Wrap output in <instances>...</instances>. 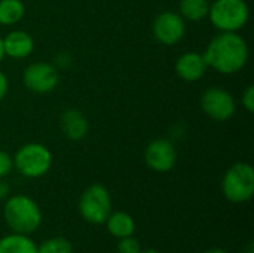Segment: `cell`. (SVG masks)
Listing matches in <instances>:
<instances>
[{
    "mask_svg": "<svg viewBox=\"0 0 254 253\" xmlns=\"http://www.w3.org/2000/svg\"><path fill=\"white\" fill-rule=\"evenodd\" d=\"M207 67L220 75H235L241 72L249 61V45L238 33L220 31L214 36L204 51Z\"/></svg>",
    "mask_w": 254,
    "mask_h": 253,
    "instance_id": "1",
    "label": "cell"
},
{
    "mask_svg": "<svg viewBox=\"0 0 254 253\" xmlns=\"http://www.w3.org/2000/svg\"><path fill=\"white\" fill-rule=\"evenodd\" d=\"M3 218L12 233L30 236L42 224V210L28 195L16 194L4 200Z\"/></svg>",
    "mask_w": 254,
    "mask_h": 253,
    "instance_id": "2",
    "label": "cell"
},
{
    "mask_svg": "<svg viewBox=\"0 0 254 253\" xmlns=\"http://www.w3.org/2000/svg\"><path fill=\"white\" fill-rule=\"evenodd\" d=\"M208 18L219 31L238 33L249 22L250 9L246 0H214L210 3Z\"/></svg>",
    "mask_w": 254,
    "mask_h": 253,
    "instance_id": "3",
    "label": "cell"
},
{
    "mask_svg": "<svg viewBox=\"0 0 254 253\" xmlns=\"http://www.w3.org/2000/svg\"><path fill=\"white\" fill-rule=\"evenodd\" d=\"M222 192L229 203L243 204L254 194V169L249 163H235L223 174Z\"/></svg>",
    "mask_w": 254,
    "mask_h": 253,
    "instance_id": "4",
    "label": "cell"
},
{
    "mask_svg": "<svg viewBox=\"0 0 254 253\" xmlns=\"http://www.w3.org/2000/svg\"><path fill=\"white\" fill-rule=\"evenodd\" d=\"M12 160L13 169L27 179H39L52 167V152L45 145L36 142L22 145Z\"/></svg>",
    "mask_w": 254,
    "mask_h": 253,
    "instance_id": "5",
    "label": "cell"
},
{
    "mask_svg": "<svg viewBox=\"0 0 254 253\" xmlns=\"http://www.w3.org/2000/svg\"><path fill=\"white\" fill-rule=\"evenodd\" d=\"M112 197L106 186L89 185L79 198V213L91 225H103L112 213Z\"/></svg>",
    "mask_w": 254,
    "mask_h": 253,
    "instance_id": "6",
    "label": "cell"
},
{
    "mask_svg": "<svg viewBox=\"0 0 254 253\" xmlns=\"http://www.w3.org/2000/svg\"><path fill=\"white\" fill-rule=\"evenodd\" d=\"M201 109L213 121L225 122L235 115L237 103L229 91L219 86H211L201 95Z\"/></svg>",
    "mask_w": 254,
    "mask_h": 253,
    "instance_id": "7",
    "label": "cell"
},
{
    "mask_svg": "<svg viewBox=\"0 0 254 253\" xmlns=\"http://www.w3.org/2000/svg\"><path fill=\"white\" fill-rule=\"evenodd\" d=\"M58 82H60V73L52 63L36 61L28 64L22 72L24 86L36 94H48L54 91Z\"/></svg>",
    "mask_w": 254,
    "mask_h": 253,
    "instance_id": "8",
    "label": "cell"
},
{
    "mask_svg": "<svg viewBox=\"0 0 254 253\" xmlns=\"http://www.w3.org/2000/svg\"><path fill=\"white\" fill-rule=\"evenodd\" d=\"M153 37L165 46L177 45L186 34V21L179 12L164 10L156 15L152 25Z\"/></svg>",
    "mask_w": 254,
    "mask_h": 253,
    "instance_id": "9",
    "label": "cell"
},
{
    "mask_svg": "<svg viewBox=\"0 0 254 253\" xmlns=\"http://www.w3.org/2000/svg\"><path fill=\"white\" fill-rule=\"evenodd\" d=\"M146 166L156 173L171 171L177 163V149L168 139H155L144 149Z\"/></svg>",
    "mask_w": 254,
    "mask_h": 253,
    "instance_id": "10",
    "label": "cell"
},
{
    "mask_svg": "<svg viewBox=\"0 0 254 253\" xmlns=\"http://www.w3.org/2000/svg\"><path fill=\"white\" fill-rule=\"evenodd\" d=\"M60 130L71 142L83 140L89 133L88 118L77 109H67L60 115Z\"/></svg>",
    "mask_w": 254,
    "mask_h": 253,
    "instance_id": "11",
    "label": "cell"
},
{
    "mask_svg": "<svg viewBox=\"0 0 254 253\" xmlns=\"http://www.w3.org/2000/svg\"><path fill=\"white\" fill-rule=\"evenodd\" d=\"M207 63L199 52H185L176 61V73L186 82L199 81L207 72Z\"/></svg>",
    "mask_w": 254,
    "mask_h": 253,
    "instance_id": "12",
    "label": "cell"
},
{
    "mask_svg": "<svg viewBox=\"0 0 254 253\" xmlns=\"http://www.w3.org/2000/svg\"><path fill=\"white\" fill-rule=\"evenodd\" d=\"M4 55L13 60H24L33 54L34 40L30 33L24 30H12L3 37Z\"/></svg>",
    "mask_w": 254,
    "mask_h": 253,
    "instance_id": "13",
    "label": "cell"
},
{
    "mask_svg": "<svg viewBox=\"0 0 254 253\" xmlns=\"http://www.w3.org/2000/svg\"><path fill=\"white\" fill-rule=\"evenodd\" d=\"M104 225L107 231L118 240L134 236L135 233V221L127 212H112L106 219Z\"/></svg>",
    "mask_w": 254,
    "mask_h": 253,
    "instance_id": "14",
    "label": "cell"
},
{
    "mask_svg": "<svg viewBox=\"0 0 254 253\" xmlns=\"http://www.w3.org/2000/svg\"><path fill=\"white\" fill-rule=\"evenodd\" d=\"M0 253H37V245L24 234H7L0 239Z\"/></svg>",
    "mask_w": 254,
    "mask_h": 253,
    "instance_id": "15",
    "label": "cell"
},
{
    "mask_svg": "<svg viewBox=\"0 0 254 253\" xmlns=\"http://www.w3.org/2000/svg\"><path fill=\"white\" fill-rule=\"evenodd\" d=\"M210 0H180L179 13L186 21H201L208 16Z\"/></svg>",
    "mask_w": 254,
    "mask_h": 253,
    "instance_id": "16",
    "label": "cell"
},
{
    "mask_svg": "<svg viewBox=\"0 0 254 253\" xmlns=\"http://www.w3.org/2000/svg\"><path fill=\"white\" fill-rule=\"evenodd\" d=\"M25 15L21 0H0V25H15Z\"/></svg>",
    "mask_w": 254,
    "mask_h": 253,
    "instance_id": "17",
    "label": "cell"
},
{
    "mask_svg": "<svg viewBox=\"0 0 254 253\" xmlns=\"http://www.w3.org/2000/svg\"><path fill=\"white\" fill-rule=\"evenodd\" d=\"M37 253H73V245L64 237H52L37 245Z\"/></svg>",
    "mask_w": 254,
    "mask_h": 253,
    "instance_id": "18",
    "label": "cell"
},
{
    "mask_svg": "<svg viewBox=\"0 0 254 253\" xmlns=\"http://www.w3.org/2000/svg\"><path fill=\"white\" fill-rule=\"evenodd\" d=\"M141 245L134 236L119 239L118 242V253H141Z\"/></svg>",
    "mask_w": 254,
    "mask_h": 253,
    "instance_id": "19",
    "label": "cell"
},
{
    "mask_svg": "<svg viewBox=\"0 0 254 253\" xmlns=\"http://www.w3.org/2000/svg\"><path fill=\"white\" fill-rule=\"evenodd\" d=\"M12 169H13V160H12V157L7 152H4V151L0 149V179L6 177L12 171Z\"/></svg>",
    "mask_w": 254,
    "mask_h": 253,
    "instance_id": "20",
    "label": "cell"
},
{
    "mask_svg": "<svg viewBox=\"0 0 254 253\" xmlns=\"http://www.w3.org/2000/svg\"><path fill=\"white\" fill-rule=\"evenodd\" d=\"M241 101H243L244 109H246L249 113H253L254 112V86L253 85H247V88L243 91Z\"/></svg>",
    "mask_w": 254,
    "mask_h": 253,
    "instance_id": "21",
    "label": "cell"
},
{
    "mask_svg": "<svg viewBox=\"0 0 254 253\" xmlns=\"http://www.w3.org/2000/svg\"><path fill=\"white\" fill-rule=\"evenodd\" d=\"M73 64V58L71 55L67 52V51H61L55 55V60H54V66L55 69H68L70 66Z\"/></svg>",
    "mask_w": 254,
    "mask_h": 253,
    "instance_id": "22",
    "label": "cell"
},
{
    "mask_svg": "<svg viewBox=\"0 0 254 253\" xmlns=\"http://www.w3.org/2000/svg\"><path fill=\"white\" fill-rule=\"evenodd\" d=\"M7 91H9V79H7V76L0 70V101L7 95Z\"/></svg>",
    "mask_w": 254,
    "mask_h": 253,
    "instance_id": "23",
    "label": "cell"
},
{
    "mask_svg": "<svg viewBox=\"0 0 254 253\" xmlns=\"http://www.w3.org/2000/svg\"><path fill=\"white\" fill-rule=\"evenodd\" d=\"M9 195H10V185L3 177L0 179V201H4Z\"/></svg>",
    "mask_w": 254,
    "mask_h": 253,
    "instance_id": "24",
    "label": "cell"
},
{
    "mask_svg": "<svg viewBox=\"0 0 254 253\" xmlns=\"http://www.w3.org/2000/svg\"><path fill=\"white\" fill-rule=\"evenodd\" d=\"M241 253H254V243L253 242H249L247 245H246V248L243 249V252Z\"/></svg>",
    "mask_w": 254,
    "mask_h": 253,
    "instance_id": "25",
    "label": "cell"
},
{
    "mask_svg": "<svg viewBox=\"0 0 254 253\" xmlns=\"http://www.w3.org/2000/svg\"><path fill=\"white\" fill-rule=\"evenodd\" d=\"M204 253H228L225 249L222 248H211V249H207Z\"/></svg>",
    "mask_w": 254,
    "mask_h": 253,
    "instance_id": "26",
    "label": "cell"
},
{
    "mask_svg": "<svg viewBox=\"0 0 254 253\" xmlns=\"http://www.w3.org/2000/svg\"><path fill=\"white\" fill-rule=\"evenodd\" d=\"M4 57L6 55H4V48H3V37L0 36V63L4 60Z\"/></svg>",
    "mask_w": 254,
    "mask_h": 253,
    "instance_id": "27",
    "label": "cell"
},
{
    "mask_svg": "<svg viewBox=\"0 0 254 253\" xmlns=\"http://www.w3.org/2000/svg\"><path fill=\"white\" fill-rule=\"evenodd\" d=\"M141 253H161L159 251H156V249H144V251H141Z\"/></svg>",
    "mask_w": 254,
    "mask_h": 253,
    "instance_id": "28",
    "label": "cell"
}]
</instances>
